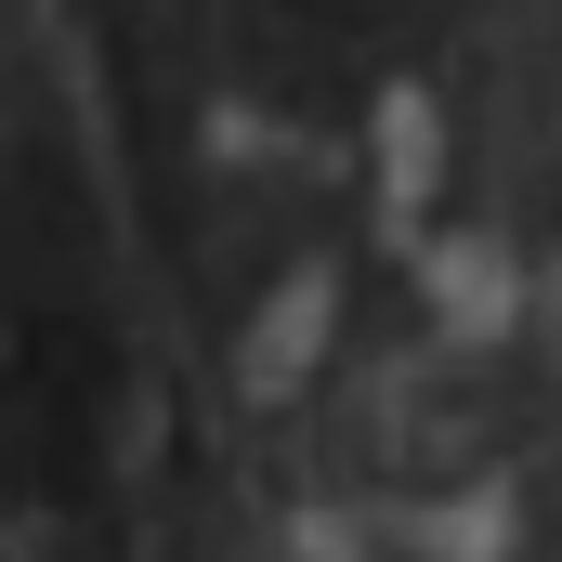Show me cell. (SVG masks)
Segmentation results:
<instances>
[{"label": "cell", "instance_id": "1", "mask_svg": "<svg viewBox=\"0 0 562 562\" xmlns=\"http://www.w3.org/2000/svg\"><path fill=\"white\" fill-rule=\"evenodd\" d=\"M327 314H340V262H301V276L249 314V353H236V367H249V393H301V380H314Z\"/></svg>", "mask_w": 562, "mask_h": 562}, {"label": "cell", "instance_id": "2", "mask_svg": "<svg viewBox=\"0 0 562 562\" xmlns=\"http://www.w3.org/2000/svg\"><path fill=\"white\" fill-rule=\"evenodd\" d=\"M419 196H431V92H393L380 105V223L419 236Z\"/></svg>", "mask_w": 562, "mask_h": 562}]
</instances>
